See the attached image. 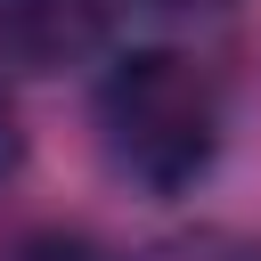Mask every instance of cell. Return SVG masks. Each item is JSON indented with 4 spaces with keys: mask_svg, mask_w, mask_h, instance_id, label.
Returning a JSON list of instances; mask_svg holds the SVG:
<instances>
[{
    "mask_svg": "<svg viewBox=\"0 0 261 261\" xmlns=\"http://www.w3.org/2000/svg\"><path fill=\"white\" fill-rule=\"evenodd\" d=\"M98 147L147 196L196 188L220 155V82L188 49H122L98 82Z\"/></svg>",
    "mask_w": 261,
    "mask_h": 261,
    "instance_id": "1",
    "label": "cell"
},
{
    "mask_svg": "<svg viewBox=\"0 0 261 261\" xmlns=\"http://www.w3.org/2000/svg\"><path fill=\"white\" fill-rule=\"evenodd\" d=\"M114 0H0V57L16 73H65L106 49Z\"/></svg>",
    "mask_w": 261,
    "mask_h": 261,
    "instance_id": "2",
    "label": "cell"
},
{
    "mask_svg": "<svg viewBox=\"0 0 261 261\" xmlns=\"http://www.w3.org/2000/svg\"><path fill=\"white\" fill-rule=\"evenodd\" d=\"M139 261H261L245 237H228V228H188V237H163L155 253H139Z\"/></svg>",
    "mask_w": 261,
    "mask_h": 261,
    "instance_id": "3",
    "label": "cell"
},
{
    "mask_svg": "<svg viewBox=\"0 0 261 261\" xmlns=\"http://www.w3.org/2000/svg\"><path fill=\"white\" fill-rule=\"evenodd\" d=\"M8 261H98V245L73 237V228H33V237L8 245Z\"/></svg>",
    "mask_w": 261,
    "mask_h": 261,
    "instance_id": "4",
    "label": "cell"
},
{
    "mask_svg": "<svg viewBox=\"0 0 261 261\" xmlns=\"http://www.w3.org/2000/svg\"><path fill=\"white\" fill-rule=\"evenodd\" d=\"M16 155H24V130H16V106H8V82H0V179L16 171Z\"/></svg>",
    "mask_w": 261,
    "mask_h": 261,
    "instance_id": "5",
    "label": "cell"
},
{
    "mask_svg": "<svg viewBox=\"0 0 261 261\" xmlns=\"http://www.w3.org/2000/svg\"><path fill=\"white\" fill-rule=\"evenodd\" d=\"M147 8H228V0H147Z\"/></svg>",
    "mask_w": 261,
    "mask_h": 261,
    "instance_id": "6",
    "label": "cell"
}]
</instances>
